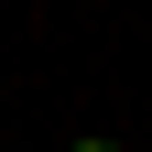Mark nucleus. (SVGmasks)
I'll return each mask as SVG.
<instances>
[{
    "label": "nucleus",
    "instance_id": "f257e3e1",
    "mask_svg": "<svg viewBox=\"0 0 152 152\" xmlns=\"http://www.w3.org/2000/svg\"><path fill=\"white\" fill-rule=\"evenodd\" d=\"M76 152H120V141H76Z\"/></svg>",
    "mask_w": 152,
    "mask_h": 152
}]
</instances>
